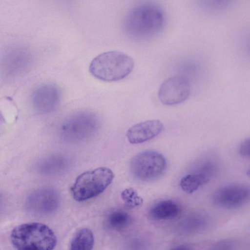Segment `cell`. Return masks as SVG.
<instances>
[{
	"label": "cell",
	"mask_w": 250,
	"mask_h": 250,
	"mask_svg": "<svg viewBox=\"0 0 250 250\" xmlns=\"http://www.w3.org/2000/svg\"><path fill=\"white\" fill-rule=\"evenodd\" d=\"M233 246L231 242H222L216 245L212 250H232Z\"/></svg>",
	"instance_id": "19"
},
{
	"label": "cell",
	"mask_w": 250,
	"mask_h": 250,
	"mask_svg": "<svg viewBox=\"0 0 250 250\" xmlns=\"http://www.w3.org/2000/svg\"><path fill=\"white\" fill-rule=\"evenodd\" d=\"M70 162L62 155L55 154L40 159L35 164V170L45 176L60 175L67 170Z\"/></svg>",
	"instance_id": "12"
},
{
	"label": "cell",
	"mask_w": 250,
	"mask_h": 250,
	"mask_svg": "<svg viewBox=\"0 0 250 250\" xmlns=\"http://www.w3.org/2000/svg\"><path fill=\"white\" fill-rule=\"evenodd\" d=\"M165 23L163 11L158 5L145 2L131 8L125 16L123 28L126 34L133 39L151 38L163 29Z\"/></svg>",
	"instance_id": "1"
},
{
	"label": "cell",
	"mask_w": 250,
	"mask_h": 250,
	"mask_svg": "<svg viewBox=\"0 0 250 250\" xmlns=\"http://www.w3.org/2000/svg\"><path fill=\"white\" fill-rule=\"evenodd\" d=\"M180 211L181 208L177 203L171 200H165L154 204L151 208L149 213L153 220L164 221L177 217Z\"/></svg>",
	"instance_id": "13"
},
{
	"label": "cell",
	"mask_w": 250,
	"mask_h": 250,
	"mask_svg": "<svg viewBox=\"0 0 250 250\" xmlns=\"http://www.w3.org/2000/svg\"><path fill=\"white\" fill-rule=\"evenodd\" d=\"M190 93V85L188 79L177 75L166 79L161 84L158 98L164 104L172 105L185 101Z\"/></svg>",
	"instance_id": "9"
},
{
	"label": "cell",
	"mask_w": 250,
	"mask_h": 250,
	"mask_svg": "<svg viewBox=\"0 0 250 250\" xmlns=\"http://www.w3.org/2000/svg\"><path fill=\"white\" fill-rule=\"evenodd\" d=\"M94 244V237L91 230L83 228L73 237L69 250H92Z\"/></svg>",
	"instance_id": "15"
},
{
	"label": "cell",
	"mask_w": 250,
	"mask_h": 250,
	"mask_svg": "<svg viewBox=\"0 0 250 250\" xmlns=\"http://www.w3.org/2000/svg\"><path fill=\"white\" fill-rule=\"evenodd\" d=\"M170 250H191L190 248L186 245H180L172 248Z\"/></svg>",
	"instance_id": "20"
},
{
	"label": "cell",
	"mask_w": 250,
	"mask_h": 250,
	"mask_svg": "<svg viewBox=\"0 0 250 250\" xmlns=\"http://www.w3.org/2000/svg\"><path fill=\"white\" fill-rule=\"evenodd\" d=\"M167 168V161L160 153L153 150L142 151L132 158L129 169L137 180L148 182L163 176Z\"/></svg>",
	"instance_id": "5"
},
{
	"label": "cell",
	"mask_w": 250,
	"mask_h": 250,
	"mask_svg": "<svg viewBox=\"0 0 250 250\" xmlns=\"http://www.w3.org/2000/svg\"><path fill=\"white\" fill-rule=\"evenodd\" d=\"M121 197L125 204L130 207H137L143 202V199L138 195L136 191L132 188L124 189L121 193Z\"/></svg>",
	"instance_id": "17"
},
{
	"label": "cell",
	"mask_w": 250,
	"mask_h": 250,
	"mask_svg": "<svg viewBox=\"0 0 250 250\" xmlns=\"http://www.w3.org/2000/svg\"><path fill=\"white\" fill-rule=\"evenodd\" d=\"M99 125V120L93 113L78 112L63 122L61 128V135L66 142H79L93 135Z\"/></svg>",
	"instance_id": "6"
},
{
	"label": "cell",
	"mask_w": 250,
	"mask_h": 250,
	"mask_svg": "<svg viewBox=\"0 0 250 250\" xmlns=\"http://www.w3.org/2000/svg\"><path fill=\"white\" fill-rule=\"evenodd\" d=\"M61 99L60 89L52 84L43 85L35 92L33 106L40 114H46L54 111L59 105Z\"/></svg>",
	"instance_id": "10"
},
{
	"label": "cell",
	"mask_w": 250,
	"mask_h": 250,
	"mask_svg": "<svg viewBox=\"0 0 250 250\" xmlns=\"http://www.w3.org/2000/svg\"><path fill=\"white\" fill-rule=\"evenodd\" d=\"M239 153L244 158H250V141L249 138L245 139L240 144L239 147Z\"/></svg>",
	"instance_id": "18"
},
{
	"label": "cell",
	"mask_w": 250,
	"mask_h": 250,
	"mask_svg": "<svg viewBox=\"0 0 250 250\" xmlns=\"http://www.w3.org/2000/svg\"><path fill=\"white\" fill-rule=\"evenodd\" d=\"M131 220V217L127 212L117 210L109 214L106 223L111 229L121 230L126 228L130 224Z\"/></svg>",
	"instance_id": "16"
},
{
	"label": "cell",
	"mask_w": 250,
	"mask_h": 250,
	"mask_svg": "<svg viewBox=\"0 0 250 250\" xmlns=\"http://www.w3.org/2000/svg\"><path fill=\"white\" fill-rule=\"evenodd\" d=\"M114 175L106 167H100L83 172L70 188L73 198L82 202L101 194L112 183Z\"/></svg>",
	"instance_id": "4"
},
{
	"label": "cell",
	"mask_w": 250,
	"mask_h": 250,
	"mask_svg": "<svg viewBox=\"0 0 250 250\" xmlns=\"http://www.w3.org/2000/svg\"><path fill=\"white\" fill-rule=\"evenodd\" d=\"M11 239L16 250H53L57 243L54 232L47 226L37 222L15 228Z\"/></svg>",
	"instance_id": "3"
},
{
	"label": "cell",
	"mask_w": 250,
	"mask_h": 250,
	"mask_svg": "<svg viewBox=\"0 0 250 250\" xmlns=\"http://www.w3.org/2000/svg\"><path fill=\"white\" fill-rule=\"evenodd\" d=\"M210 177L209 174L200 170L183 177L180 181V187L184 192L192 193L208 182Z\"/></svg>",
	"instance_id": "14"
},
{
	"label": "cell",
	"mask_w": 250,
	"mask_h": 250,
	"mask_svg": "<svg viewBox=\"0 0 250 250\" xmlns=\"http://www.w3.org/2000/svg\"><path fill=\"white\" fill-rule=\"evenodd\" d=\"M163 127V123L159 120L144 121L130 127L126 136L130 143L140 144L157 136L162 132Z\"/></svg>",
	"instance_id": "11"
},
{
	"label": "cell",
	"mask_w": 250,
	"mask_h": 250,
	"mask_svg": "<svg viewBox=\"0 0 250 250\" xmlns=\"http://www.w3.org/2000/svg\"><path fill=\"white\" fill-rule=\"evenodd\" d=\"M59 193L51 187H42L32 191L25 201L27 210L35 216H45L55 211L60 204Z\"/></svg>",
	"instance_id": "7"
},
{
	"label": "cell",
	"mask_w": 250,
	"mask_h": 250,
	"mask_svg": "<svg viewBox=\"0 0 250 250\" xmlns=\"http://www.w3.org/2000/svg\"><path fill=\"white\" fill-rule=\"evenodd\" d=\"M134 61L128 55L120 51L103 53L91 61L90 73L97 79L105 82L121 80L127 76L134 67Z\"/></svg>",
	"instance_id": "2"
},
{
	"label": "cell",
	"mask_w": 250,
	"mask_h": 250,
	"mask_svg": "<svg viewBox=\"0 0 250 250\" xmlns=\"http://www.w3.org/2000/svg\"><path fill=\"white\" fill-rule=\"evenodd\" d=\"M250 189L241 183H232L222 186L213 194L212 201L220 208L234 209L245 206L250 200Z\"/></svg>",
	"instance_id": "8"
}]
</instances>
